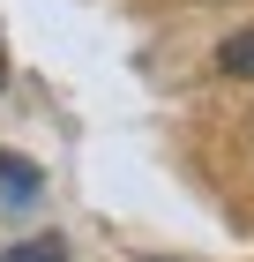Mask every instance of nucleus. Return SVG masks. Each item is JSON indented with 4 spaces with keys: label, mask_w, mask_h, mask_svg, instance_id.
Here are the masks:
<instances>
[{
    "label": "nucleus",
    "mask_w": 254,
    "mask_h": 262,
    "mask_svg": "<svg viewBox=\"0 0 254 262\" xmlns=\"http://www.w3.org/2000/svg\"><path fill=\"white\" fill-rule=\"evenodd\" d=\"M217 75H224V82H254V30H232V38H224V45H217Z\"/></svg>",
    "instance_id": "nucleus-1"
},
{
    "label": "nucleus",
    "mask_w": 254,
    "mask_h": 262,
    "mask_svg": "<svg viewBox=\"0 0 254 262\" xmlns=\"http://www.w3.org/2000/svg\"><path fill=\"white\" fill-rule=\"evenodd\" d=\"M0 187H8V202H30V195H38V165L0 158Z\"/></svg>",
    "instance_id": "nucleus-2"
},
{
    "label": "nucleus",
    "mask_w": 254,
    "mask_h": 262,
    "mask_svg": "<svg viewBox=\"0 0 254 262\" xmlns=\"http://www.w3.org/2000/svg\"><path fill=\"white\" fill-rule=\"evenodd\" d=\"M0 262H67V240H22V247H8Z\"/></svg>",
    "instance_id": "nucleus-3"
},
{
    "label": "nucleus",
    "mask_w": 254,
    "mask_h": 262,
    "mask_svg": "<svg viewBox=\"0 0 254 262\" xmlns=\"http://www.w3.org/2000/svg\"><path fill=\"white\" fill-rule=\"evenodd\" d=\"M0 82H8V45H0Z\"/></svg>",
    "instance_id": "nucleus-4"
}]
</instances>
